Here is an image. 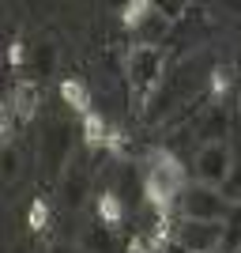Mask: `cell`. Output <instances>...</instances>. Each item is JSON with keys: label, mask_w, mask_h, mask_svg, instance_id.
Returning a JSON list of instances; mask_svg holds the SVG:
<instances>
[{"label": "cell", "mask_w": 241, "mask_h": 253, "mask_svg": "<svg viewBox=\"0 0 241 253\" xmlns=\"http://www.w3.org/2000/svg\"><path fill=\"white\" fill-rule=\"evenodd\" d=\"M189 185L185 178V163L170 148H155L143 163V189L155 201V208H173L181 197V189Z\"/></svg>", "instance_id": "1"}, {"label": "cell", "mask_w": 241, "mask_h": 253, "mask_svg": "<svg viewBox=\"0 0 241 253\" xmlns=\"http://www.w3.org/2000/svg\"><path fill=\"white\" fill-rule=\"evenodd\" d=\"M166 76V53L162 45H132L125 57V84L132 91V102L147 106Z\"/></svg>", "instance_id": "2"}, {"label": "cell", "mask_w": 241, "mask_h": 253, "mask_svg": "<svg viewBox=\"0 0 241 253\" xmlns=\"http://www.w3.org/2000/svg\"><path fill=\"white\" fill-rule=\"evenodd\" d=\"M121 27L132 34L136 45H162L170 38V19L151 4V0H125L121 4Z\"/></svg>", "instance_id": "3"}, {"label": "cell", "mask_w": 241, "mask_h": 253, "mask_svg": "<svg viewBox=\"0 0 241 253\" xmlns=\"http://www.w3.org/2000/svg\"><path fill=\"white\" fill-rule=\"evenodd\" d=\"M177 208H181V215H192V219H219L222 223L226 215H230L234 201L219 189V185H207V181H196V178H192L189 185L181 189Z\"/></svg>", "instance_id": "4"}, {"label": "cell", "mask_w": 241, "mask_h": 253, "mask_svg": "<svg viewBox=\"0 0 241 253\" xmlns=\"http://www.w3.org/2000/svg\"><path fill=\"white\" fill-rule=\"evenodd\" d=\"M170 234H173V242L185 246L189 253H222V223L219 219H192V215H181Z\"/></svg>", "instance_id": "5"}, {"label": "cell", "mask_w": 241, "mask_h": 253, "mask_svg": "<svg viewBox=\"0 0 241 253\" xmlns=\"http://www.w3.org/2000/svg\"><path fill=\"white\" fill-rule=\"evenodd\" d=\"M234 110L226 98H207V102L196 110V117H192V136H196V144H211V140H230L234 132Z\"/></svg>", "instance_id": "6"}, {"label": "cell", "mask_w": 241, "mask_h": 253, "mask_svg": "<svg viewBox=\"0 0 241 253\" xmlns=\"http://www.w3.org/2000/svg\"><path fill=\"white\" fill-rule=\"evenodd\" d=\"M234 155H238V151L230 148V140H211V144H200L196 155H192V174H196V181L222 185V181L230 178Z\"/></svg>", "instance_id": "7"}, {"label": "cell", "mask_w": 241, "mask_h": 253, "mask_svg": "<svg viewBox=\"0 0 241 253\" xmlns=\"http://www.w3.org/2000/svg\"><path fill=\"white\" fill-rule=\"evenodd\" d=\"M75 159V132L64 121H49L42 132V167L49 178L64 174V167Z\"/></svg>", "instance_id": "8"}, {"label": "cell", "mask_w": 241, "mask_h": 253, "mask_svg": "<svg viewBox=\"0 0 241 253\" xmlns=\"http://www.w3.org/2000/svg\"><path fill=\"white\" fill-rule=\"evenodd\" d=\"M95 219L105 223V227H117V223L125 219V197L113 189H105L98 193V201H95Z\"/></svg>", "instance_id": "9"}, {"label": "cell", "mask_w": 241, "mask_h": 253, "mask_svg": "<svg viewBox=\"0 0 241 253\" xmlns=\"http://www.w3.org/2000/svg\"><path fill=\"white\" fill-rule=\"evenodd\" d=\"M27 64H31L34 76H53V64H57V45H53L49 38L34 42L31 53H27Z\"/></svg>", "instance_id": "10"}, {"label": "cell", "mask_w": 241, "mask_h": 253, "mask_svg": "<svg viewBox=\"0 0 241 253\" xmlns=\"http://www.w3.org/2000/svg\"><path fill=\"white\" fill-rule=\"evenodd\" d=\"M23 167H27V163H23V151L8 140V144H4V151H0V178H4V185H8V189L23 178Z\"/></svg>", "instance_id": "11"}, {"label": "cell", "mask_w": 241, "mask_h": 253, "mask_svg": "<svg viewBox=\"0 0 241 253\" xmlns=\"http://www.w3.org/2000/svg\"><path fill=\"white\" fill-rule=\"evenodd\" d=\"M222 253H241V201H234L230 215L222 219Z\"/></svg>", "instance_id": "12"}, {"label": "cell", "mask_w": 241, "mask_h": 253, "mask_svg": "<svg viewBox=\"0 0 241 253\" xmlns=\"http://www.w3.org/2000/svg\"><path fill=\"white\" fill-rule=\"evenodd\" d=\"M83 246L91 253H121V242H113V234H109V227L105 223H98V227H91L83 238Z\"/></svg>", "instance_id": "13"}, {"label": "cell", "mask_w": 241, "mask_h": 253, "mask_svg": "<svg viewBox=\"0 0 241 253\" xmlns=\"http://www.w3.org/2000/svg\"><path fill=\"white\" fill-rule=\"evenodd\" d=\"M230 201H241V155H234V167H230V178L219 185Z\"/></svg>", "instance_id": "14"}, {"label": "cell", "mask_w": 241, "mask_h": 253, "mask_svg": "<svg viewBox=\"0 0 241 253\" xmlns=\"http://www.w3.org/2000/svg\"><path fill=\"white\" fill-rule=\"evenodd\" d=\"M61 95L68 98L75 110H87V91H83V84H79V80H68V84H61Z\"/></svg>", "instance_id": "15"}, {"label": "cell", "mask_w": 241, "mask_h": 253, "mask_svg": "<svg viewBox=\"0 0 241 253\" xmlns=\"http://www.w3.org/2000/svg\"><path fill=\"white\" fill-rule=\"evenodd\" d=\"M45 223H49V211H45V204L38 201V204L31 208V227H34V231H42Z\"/></svg>", "instance_id": "16"}, {"label": "cell", "mask_w": 241, "mask_h": 253, "mask_svg": "<svg viewBox=\"0 0 241 253\" xmlns=\"http://www.w3.org/2000/svg\"><path fill=\"white\" fill-rule=\"evenodd\" d=\"M226 102H230L234 110H238V114H241V76H238V80H234V91H230V98H226Z\"/></svg>", "instance_id": "17"}]
</instances>
